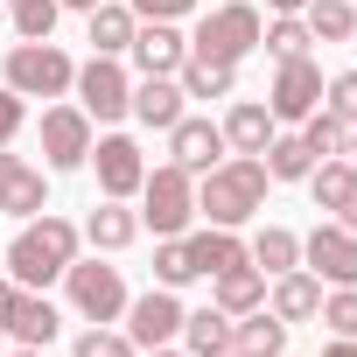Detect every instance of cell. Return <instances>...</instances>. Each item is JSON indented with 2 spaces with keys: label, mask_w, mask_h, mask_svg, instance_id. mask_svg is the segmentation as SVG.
<instances>
[{
  "label": "cell",
  "mask_w": 357,
  "mask_h": 357,
  "mask_svg": "<svg viewBox=\"0 0 357 357\" xmlns=\"http://www.w3.org/2000/svg\"><path fill=\"white\" fill-rule=\"evenodd\" d=\"M322 105H329L343 126H357V70H336V77L322 84Z\"/></svg>",
  "instance_id": "cell-37"
},
{
  "label": "cell",
  "mask_w": 357,
  "mask_h": 357,
  "mask_svg": "<svg viewBox=\"0 0 357 357\" xmlns=\"http://www.w3.org/2000/svg\"><path fill=\"white\" fill-rule=\"evenodd\" d=\"M43 211H50V168L0 147V218L22 225V218H43Z\"/></svg>",
  "instance_id": "cell-14"
},
{
  "label": "cell",
  "mask_w": 357,
  "mask_h": 357,
  "mask_svg": "<svg viewBox=\"0 0 357 357\" xmlns=\"http://www.w3.org/2000/svg\"><path fill=\"white\" fill-rule=\"evenodd\" d=\"M56 8H70V15H91V8H98V0H56Z\"/></svg>",
  "instance_id": "cell-43"
},
{
  "label": "cell",
  "mask_w": 357,
  "mask_h": 357,
  "mask_svg": "<svg viewBox=\"0 0 357 357\" xmlns=\"http://www.w3.org/2000/svg\"><path fill=\"white\" fill-rule=\"evenodd\" d=\"M350 50H357V36H350Z\"/></svg>",
  "instance_id": "cell-49"
},
{
  "label": "cell",
  "mask_w": 357,
  "mask_h": 357,
  "mask_svg": "<svg viewBox=\"0 0 357 357\" xmlns=\"http://www.w3.org/2000/svg\"><path fill=\"white\" fill-rule=\"evenodd\" d=\"M175 84H183V98L218 105V98H238V63H204V56H190L183 70H175Z\"/></svg>",
  "instance_id": "cell-25"
},
{
  "label": "cell",
  "mask_w": 357,
  "mask_h": 357,
  "mask_svg": "<svg viewBox=\"0 0 357 357\" xmlns=\"http://www.w3.org/2000/svg\"><path fill=\"white\" fill-rule=\"evenodd\" d=\"M259 8L252 0H218V8H197V29H190V56L204 63H245L259 50Z\"/></svg>",
  "instance_id": "cell-3"
},
{
  "label": "cell",
  "mask_w": 357,
  "mask_h": 357,
  "mask_svg": "<svg viewBox=\"0 0 357 357\" xmlns=\"http://www.w3.org/2000/svg\"><path fill=\"white\" fill-rule=\"evenodd\" d=\"M0 8H15V0H0Z\"/></svg>",
  "instance_id": "cell-48"
},
{
  "label": "cell",
  "mask_w": 357,
  "mask_h": 357,
  "mask_svg": "<svg viewBox=\"0 0 357 357\" xmlns=\"http://www.w3.org/2000/svg\"><path fill=\"white\" fill-rule=\"evenodd\" d=\"M183 63H190L183 22H140V29H133V43H126V70H133V77H175Z\"/></svg>",
  "instance_id": "cell-13"
},
{
  "label": "cell",
  "mask_w": 357,
  "mask_h": 357,
  "mask_svg": "<svg viewBox=\"0 0 357 357\" xmlns=\"http://www.w3.org/2000/svg\"><path fill=\"white\" fill-rule=\"evenodd\" d=\"M22 126H29V98L0 84V147H15V140H22Z\"/></svg>",
  "instance_id": "cell-38"
},
{
  "label": "cell",
  "mask_w": 357,
  "mask_h": 357,
  "mask_svg": "<svg viewBox=\"0 0 357 357\" xmlns=\"http://www.w3.org/2000/svg\"><path fill=\"white\" fill-rule=\"evenodd\" d=\"M308 197H315V211H329L343 231H357V168H350V154H329V161L308 168Z\"/></svg>",
  "instance_id": "cell-17"
},
{
  "label": "cell",
  "mask_w": 357,
  "mask_h": 357,
  "mask_svg": "<svg viewBox=\"0 0 357 357\" xmlns=\"http://www.w3.org/2000/svg\"><path fill=\"white\" fill-rule=\"evenodd\" d=\"M0 350H8V329H0Z\"/></svg>",
  "instance_id": "cell-47"
},
{
  "label": "cell",
  "mask_w": 357,
  "mask_h": 357,
  "mask_svg": "<svg viewBox=\"0 0 357 357\" xmlns=\"http://www.w3.org/2000/svg\"><path fill=\"white\" fill-rule=\"evenodd\" d=\"M308 43H315V36H308V22H301V15H273V22L259 29V50H266L273 63H287V56H308Z\"/></svg>",
  "instance_id": "cell-31"
},
{
  "label": "cell",
  "mask_w": 357,
  "mask_h": 357,
  "mask_svg": "<svg viewBox=\"0 0 357 357\" xmlns=\"http://www.w3.org/2000/svg\"><path fill=\"white\" fill-rule=\"evenodd\" d=\"M280 357H287V350H280Z\"/></svg>",
  "instance_id": "cell-51"
},
{
  "label": "cell",
  "mask_w": 357,
  "mask_h": 357,
  "mask_svg": "<svg viewBox=\"0 0 357 357\" xmlns=\"http://www.w3.org/2000/svg\"><path fill=\"white\" fill-rule=\"evenodd\" d=\"M231 350H238V357H280V350H287V322H280L273 308H252V315H238Z\"/></svg>",
  "instance_id": "cell-28"
},
{
  "label": "cell",
  "mask_w": 357,
  "mask_h": 357,
  "mask_svg": "<svg viewBox=\"0 0 357 357\" xmlns=\"http://www.w3.org/2000/svg\"><path fill=\"white\" fill-rule=\"evenodd\" d=\"M322 357H357V336H329V343H322Z\"/></svg>",
  "instance_id": "cell-40"
},
{
  "label": "cell",
  "mask_w": 357,
  "mask_h": 357,
  "mask_svg": "<svg viewBox=\"0 0 357 357\" xmlns=\"http://www.w3.org/2000/svg\"><path fill=\"white\" fill-rule=\"evenodd\" d=\"M70 77H77V63L56 43H15L8 63H0V84L22 98H70Z\"/></svg>",
  "instance_id": "cell-6"
},
{
  "label": "cell",
  "mask_w": 357,
  "mask_h": 357,
  "mask_svg": "<svg viewBox=\"0 0 357 357\" xmlns=\"http://www.w3.org/2000/svg\"><path fill=\"white\" fill-rule=\"evenodd\" d=\"M84 252V225L43 211V218H22V231L8 238V280L15 287H50L63 280V266Z\"/></svg>",
  "instance_id": "cell-2"
},
{
  "label": "cell",
  "mask_w": 357,
  "mask_h": 357,
  "mask_svg": "<svg viewBox=\"0 0 357 357\" xmlns=\"http://www.w3.org/2000/svg\"><path fill=\"white\" fill-rule=\"evenodd\" d=\"M183 112H190V98H183V84H175V77H133V105H126V119H140L147 133H168Z\"/></svg>",
  "instance_id": "cell-19"
},
{
  "label": "cell",
  "mask_w": 357,
  "mask_h": 357,
  "mask_svg": "<svg viewBox=\"0 0 357 357\" xmlns=\"http://www.w3.org/2000/svg\"><path fill=\"white\" fill-rule=\"evenodd\" d=\"M63 294H70V315H77V322H119L126 301H133V294H126V273L105 266V252H91V259L77 252V259L63 266Z\"/></svg>",
  "instance_id": "cell-5"
},
{
  "label": "cell",
  "mask_w": 357,
  "mask_h": 357,
  "mask_svg": "<svg viewBox=\"0 0 357 357\" xmlns=\"http://www.w3.org/2000/svg\"><path fill=\"white\" fill-rule=\"evenodd\" d=\"M245 252H252V266L273 280V273L301 266V231H287V225H259V231L245 238Z\"/></svg>",
  "instance_id": "cell-26"
},
{
  "label": "cell",
  "mask_w": 357,
  "mask_h": 357,
  "mask_svg": "<svg viewBox=\"0 0 357 357\" xmlns=\"http://www.w3.org/2000/svg\"><path fill=\"white\" fill-rule=\"evenodd\" d=\"M225 154H231V147H225V126H218V119H197V112H183V119L168 126V161H175V168L211 175Z\"/></svg>",
  "instance_id": "cell-16"
},
{
  "label": "cell",
  "mask_w": 357,
  "mask_h": 357,
  "mask_svg": "<svg viewBox=\"0 0 357 357\" xmlns=\"http://www.w3.org/2000/svg\"><path fill=\"white\" fill-rule=\"evenodd\" d=\"M211 301L225 315H252V308H266V273L259 266H231V273L211 280Z\"/></svg>",
  "instance_id": "cell-27"
},
{
  "label": "cell",
  "mask_w": 357,
  "mask_h": 357,
  "mask_svg": "<svg viewBox=\"0 0 357 357\" xmlns=\"http://www.w3.org/2000/svg\"><path fill=\"white\" fill-rule=\"evenodd\" d=\"M70 98H77L98 126L126 119V105H133V70H126V56H91V63H77Z\"/></svg>",
  "instance_id": "cell-8"
},
{
  "label": "cell",
  "mask_w": 357,
  "mask_h": 357,
  "mask_svg": "<svg viewBox=\"0 0 357 357\" xmlns=\"http://www.w3.org/2000/svg\"><path fill=\"white\" fill-rule=\"evenodd\" d=\"M231 329H238V315H225V308L211 301V308H190V315H183V336H175V343H183L190 357H225V350H231Z\"/></svg>",
  "instance_id": "cell-24"
},
{
  "label": "cell",
  "mask_w": 357,
  "mask_h": 357,
  "mask_svg": "<svg viewBox=\"0 0 357 357\" xmlns=\"http://www.w3.org/2000/svg\"><path fill=\"white\" fill-rule=\"evenodd\" d=\"M225 357H238V350H225Z\"/></svg>",
  "instance_id": "cell-50"
},
{
  "label": "cell",
  "mask_w": 357,
  "mask_h": 357,
  "mask_svg": "<svg viewBox=\"0 0 357 357\" xmlns=\"http://www.w3.org/2000/svg\"><path fill=\"white\" fill-rule=\"evenodd\" d=\"M0 329H8V343H29V350H50L63 336V308L43 294V287H15L8 315H0Z\"/></svg>",
  "instance_id": "cell-15"
},
{
  "label": "cell",
  "mask_w": 357,
  "mask_h": 357,
  "mask_svg": "<svg viewBox=\"0 0 357 357\" xmlns=\"http://www.w3.org/2000/svg\"><path fill=\"white\" fill-rule=\"evenodd\" d=\"M126 8H133L140 22H190L204 0H126Z\"/></svg>",
  "instance_id": "cell-39"
},
{
  "label": "cell",
  "mask_w": 357,
  "mask_h": 357,
  "mask_svg": "<svg viewBox=\"0 0 357 357\" xmlns=\"http://www.w3.org/2000/svg\"><path fill=\"white\" fill-rule=\"evenodd\" d=\"M70 357H140V350H133V336L119 322H84L70 336Z\"/></svg>",
  "instance_id": "cell-33"
},
{
  "label": "cell",
  "mask_w": 357,
  "mask_h": 357,
  "mask_svg": "<svg viewBox=\"0 0 357 357\" xmlns=\"http://www.w3.org/2000/svg\"><path fill=\"white\" fill-rule=\"evenodd\" d=\"M259 161H266V175H273V183H308V168H315L308 140H301V133H287V126L266 140V154H259Z\"/></svg>",
  "instance_id": "cell-29"
},
{
  "label": "cell",
  "mask_w": 357,
  "mask_h": 357,
  "mask_svg": "<svg viewBox=\"0 0 357 357\" xmlns=\"http://www.w3.org/2000/svg\"><path fill=\"white\" fill-rule=\"evenodd\" d=\"M91 140H98V126H91V112H84L77 98L43 105V168H50V175L84 168V161H91Z\"/></svg>",
  "instance_id": "cell-7"
},
{
  "label": "cell",
  "mask_w": 357,
  "mask_h": 357,
  "mask_svg": "<svg viewBox=\"0 0 357 357\" xmlns=\"http://www.w3.org/2000/svg\"><path fill=\"white\" fill-rule=\"evenodd\" d=\"M190 225H197V175L175 168V161L147 168V183H140V231H154V238H183Z\"/></svg>",
  "instance_id": "cell-4"
},
{
  "label": "cell",
  "mask_w": 357,
  "mask_h": 357,
  "mask_svg": "<svg viewBox=\"0 0 357 357\" xmlns=\"http://www.w3.org/2000/svg\"><path fill=\"white\" fill-rule=\"evenodd\" d=\"M133 238H140V211H133V204H112V197L91 204V218H84V245H91V252L112 259V252H126Z\"/></svg>",
  "instance_id": "cell-22"
},
{
  "label": "cell",
  "mask_w": 357,
  "mask_h": 357,
  "mask_svg": "<svg viewBox=\"0 0 357 357\" xmlns=\"http://www.w3.org/2000/svg\"><path fill=\"white\" fill-rule=\"evenodd\" d=\"M84 168H98V197H112V204H133L154 161L140 154V140H133V133H98Z\"/></svg>",
  "instance_id": "cell-9"
},
{
  "label": "cell",
  "mask_w": 357,
  "mask_h": 357,
  "mask_svg": "<svg viewBox=\"0 0 357 357\" xmlns=\"http://www.w3.org/2000/svg\"><path fill=\"white\" fill-rule=\"evenodd\" d=\"M266 190H273V175H266L259 154H225L211 175H197V218L225 225V231H245L266 211Z\"/></svg>",
  "instance_id": "cell-1"
},
{
  "label": "cell",
  "mask_w": 357,
  "mask_h": 357,
  "mask_svg": "<svg viewBox=\"0 0 357 357\" xmlns=\"http://www.w3.org/2000/svg\"><path fill=\"white\" fill-rule=\"evenodd\" d=\"M56 0H15V8H8V22H15V43H50L56 36Z\"/></svg>",
  "instance_id": "cell-34"
},
{
  "label": "cell",
  "mask_w": 357,
  "mask_h": 357,
  "mask_svg": "<svg viewBox=\"0 0 357 357\" xmlns=\"http://www.w3.org/2000/svg\"><path fill=\"white\" fill-rule=\"evenodd\" d=\"M322 63L315 56H287V63H273V84H266V112L280 119V126H301L315 105H322Z\"/></svg>",
  "instance_id": "cell-10"
},
{
  "label": "cell",
  "mask_w": 357,
  "mask_h": 357,
  "mask_svg": "<svg viewBox=\"0 0 357 357\" xmlns=\"http://www.w3.org/2000/svg\"><path fill=\"white\" fill-rule=\"evenodd\" d=\"M266 308L294 329V322H315V308H322V280L308 273V266H287V273H273L266 280Z\"/></svg>",
  "instance_id": "cell-20"
},
{
  "label": "cell",
  "mask_w": 357,
  "mask_h": 357,
  "mask_svg": "<svg viewBox=\"0 0 357 357\" xmlns=\"http://www.w3.org/2000/svg\"><path fill=\"white\" fill-rule=\"evenodd\" d=\"M322 329L329 336H357V287H322Z\"/></svg>",
  "instance_id": "cell-36"
},
{
  "label": "cell",
  "mask_w": 357,
  "mask_h": 357,
  "mask_svg": "<svg viewBox=\"0 0 357 357\" xmlns=\"http://www.w3.org/2000/svg\"><path fill=\"white\" fill-rule=\"evenodd\" d=\"M343 154H350V168H357V126H350V147H343Z\"/></svg>",
  "instance_id": "cell-46"
},
{
  "label": "cell",
  "mask_w": 357,
  "mask_h": 357,
  "mask_svg": "<svg viewBox=\"0 0 357 357\" xmlns=\"http://www.w3.org/2000/svg\"><path fill=\"white\" fill-rule=\"evenodd\" d=\"M301 22H308L315 43H350L357 36V0H308Z\"/></svg>",
  "instance_id": "cell-30"
},
{
  "label": "cell",
  "mask_w": 357,
  "mask_h": 357,
  "mask_svg": "<svg viewBox=\"0 0 357 357\" xmlns=\"http://www.w3.org/2000/svg\"><path fill=\"white\" fill-rule=\"evenodd\" d=\"M301 266H308L322 287H357V231H343L336 218H322V225L301 238Z\"/></svg>",
  "instance_id": "cell-12"
},
{
  "label": "cell",
  "mask_w": 357,
  "mask_h": 357,
  "mask_svg": "<svg viewBox=\"0 0 357 357\" xmlns=\"http://www.w3.org/2000/svg\"><path fill=\"white\" fill-rule=\"evenodd\" d=\"M218 126H225V147H231V154H266V140L280 133V119H273L259 98H231Z\"/></svg>",
  "instance_id": "cell-21"
},
{
  "label": "cell",
  "mask_w": 357,
  "mask_h": 357,
  "mask_svg": "<svg viewBox=\"0 0 357 357\" xmlns=\"http://www.w3.org/2000/svg\"><path fill=\"white\" fill-rule=\"evenodd\" d=\"M190 280H197L190 245H183V238H161V245H154V287H175V294H183Z\"/></svg>",
  "instance_id": "cell-35"
},
{
  "label": "cell",
  "mask_w": 357,
  "mask_h": 357,
  "mask_svg": "<svg viewBox=\"0 0 357 357\" xmlns=\"http://www.w3.org/2000/svg\"><path fill=\"white\" fill-rule=\"evenodd\" d=\"M308 0H266V15H301Z\"/></svg>",
  "instance_id": "cell-41"
},
{
  "label": "cell",
  "mask_w": 357,
  "mask_h": 357,
  "mask_svg": "<svg viewBox=\"0 0 357 357\" xmlns=\"http://www.w3.org/2000/svg\"><path fill=\"white\" fill-rule=\"evenodd\" d=\"M294 133L308 140V154H315V161H329V154H343V147H350V126H343V119H336L329 105H315V112H308V119H301Z\"/></svg>",
  "instance_id": "cell-32"
},
{
  "label": "cell",
  "mask_w": 357,
  "mask_h": 357,
  "mask_svg": "<svg viewBox=\"0 0 357 357\" xmlns=\"http://www.w3.org/2000/svg\"><path fill=\"white\" fill-rule=\"evenodd\" d=\"M133 29H140V15L126 8V0H98V8L84 15V43H91V56H126Z\"/></svg>",
  "instance_id": "cell-23"
},
{
  "label": "cell",
  "mask_w": 357,
  "mask_h": 357,
  "mask_svg": "<svg viewBox=\"0 0 357 357\" xmlns=\"http://www.w3.org/2000/svg\"><path fill=\"white\" fill-rule=\"evenodd\" d=\"M140 357H190V350H175V343H161V350H140Z\"/></svg>",
  "instance_id": "cell-44"
},
{
  "label": "cell",
  "mask_w": 357,
  "mask_h": 357,
  "mask_svg": "<svg viewBox=\"0 0 357 357\" xmlns=\"http://www.w3.org/2000/svg\"><path fill=\"white\" fill-rule=\"evenodd\" d=\"M183 245H190L197 280H218V273H231V266H252L245 238H238V231H225V225H190V231H183Z\"/></svg>",
  "instance_id": "cell-18"
},
{
  "label": "cell",
  "mask_w": 357,
  "mask_h": 357,
  "mask_svg": "<svg viewBox=\"0 0 357 357\" xmlns=\"http://www.w3.org/2000/svg\"><path fill=\"white\" fill-rule=\"evenodd\" d=\"M0 357H43V350H29V343H15V350H0Z\"/></svg>",
  "instance_id": "cell-45"
},
{
  "label": "cell",
  "mask_w": 357,
  "mask_h": 357,
  "mask_svg": "<svg viewBox=\"0 0 357 357\" xmlns=\"http://www.w3.org/2000/svg\"><path fill=\"white\" fill-rule=\"evenodd\" d=\"M183 301H175V287H147V294H133L126 301V315H119V329L133 336V350H161V343H175L183 336Z\"/></svg>",
  "instance_id": "cell-11"
},
{
  "label": "cell",
  "mask_w": 357,
  "mask_h": 357,
  "mask_svg": "<svg viewBox=\"0 0 357 357\" xmlns=\"http://www.w3.org/2000/svg\"><path fill=\"white\" fill-rule=\"evenodd\" d=\"M8 301H15V280H8V266H0V315H8Z\"/></svg>",
  "instance_id": "cell-42"
}]
</instances>
